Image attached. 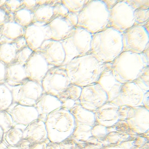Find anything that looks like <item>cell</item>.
Returning <instances> with one entry per match:
<instances>
[{
  "label": "cell",
  "instance_id": "cell-1",
  "mask_svg": "<svg viewBox=\"0 0 149 149\" xmlns=\"http://www.w3.org/2000/svg\"><path fill=\"white\" fill-rule=\"evenodd\" d=\"M107 64L89 53L73 59L64 66L71 84L83 87L97 82Z\"/></svg>",
  "mask_w": 149,
  "mask_h": 149
},
{
  "label": "cell",
  "instance_id": "cell-2",
  "mask_svg": "<svg viewBox=\"0 0 149 149\" xmlns=\"http://www.w3.org/2000/svg\"><path fill=\"white\" fill-rule=\"evenodd\" d=\"M149 66V48L141 53L123 51L111 63L114 77L122 84L136 81Z\"/></svg>",
  "mask_w": 149,
  "mask_h": 149
},
{
  "label": "cell",
  "instance_id": "cell-3",
  "mask_svg": "<svg viewBox=\"0 0 149 149\" xmlns=\"http://www.w3.org/2000/svg\"><path fill=\"white\" fill-rule=\"evenodd\" d=\"M123 51L122 33L111 27L92 34L90 53L104 64L111 63Z\"/></svg>",
  "mask_w": 149,
  "mask_h": 149
},
{
  "label": "cell",
  "instance_id": "cell-4",
  "mask_svg": "<svg viewBox=\"0 0 149 149\" xmlns=\"http://www.w3.org/2000/svg\"><path fill=\"white\" fill-rule=\"evenodd\" d=\"M109 11L103 1H89L78 15L77 27L92 34L108 27Z\"/></svg>",
  "mask_w": 149,
  "mask_h": 149
},
{
  "label": "cell",
  "instance_id": "cell-5",
  "mask_svg": "<svg viewBox=\"0 0 149 149\" xmlns=\"http://www.w3.org/2000/svg\"><path fill=\"white\" fill-rule=\"evenodd\" d=\"M92 34L81 27H75L68 38L61 41L65 51L64 66L72 60L90 52Z\"/></svg>",
  "mask_w": 149,
  "mask_h": 149
},
{
  "label": "cell",
  "instance_id": "cell-6",
  "mask_svg": "<svg viewBox=\"0 0 149 149\" xmlns=\"http://www.w3.org/2000/svg\"><path fill=\"white\" fill-rule=\"evenodd\" d=\"M70 84L65 66L51 67L41 82L43 93L57 97Z\"/></svg>",
  "mask_w": 149,
  "mask_h": 149
},
{
  "label": "cell",
  "instance_id": "cell-7",
  "mask_svg": "<svg viewBox=\"0 0 149 149\" xmlns=\"http://www.w3.org/2000/svg\"><path fill=\"white\" fill-rule=\"evenodd\" d=\"M123 51L143 53L149 48V31L144 25H134L122 33Z\"/></svg>",
  "mask_w": 149,
  "mask_h": 149
},
{
  "label": "cell",
  "instance_id": "cell-8",
  "mask_svg": "<svg viewBox=\"0 0 149 149\" xmlns=\"http://www.w3.org/2000/svg\"><path fill=\"white\" fill-rule=\"evenodd\" d=\"M134 11L126 1H118L110 10L108 27L123 33L135 25Z\"/></svg>",
  "mask_w": 149,
  "mask_h": 149
},
{
  "label": "cell",
  "instance_id": "cell-9",
  "mask_svg": "<svg viewBox=\"0 0 149 149\" xmlns=\"http://www.w3.org/2000/svg\"><path fill=\"white\" fill-rule=\"evenodd\" d=\"M11 90L13 103L28 106H35L43 93L41 84L29 79Z\"/></svg>",
  "mask_w": 149,
  "mask_h": 149
},
{
  "label": "cell",
  "instance_id": "cell-10",
  "mask_svg": "<svg viewBox=\"0 0 149 149\" xmlns=\"http://www.w3.org/2000/svg\"><path fill=\"white\" fill-rule=\"evenodd\" d=\"M149 86L139 81L123 84L118 96L111 102L116 105L136 106L143 103L145 93Z\"/></svg>",
  "mask_w": 149,
  "mask_h": 149
},
{
  "label": "cell",
  "instance_id": "cell-11",
  "mask_svg": "<svg viewBox=\"0 0 149 149\" xmlns=\"http://www.w3.org/2000/svg\"><path fill=\"white\" fill-rule=\"evenodd\" d=\"M82 107L89 110H96L108 102L107 93L99 84L96 83L82 87L79 98Z\"/></svg>",
  "mask_w": 149,
  "mask_h": 149
},
{
  "label": "cell",
  "instance_id": "cell-12",
  "mask_svg": "<svg viewBox=\"0 0 149 149\" xmlns=\"http://www.w3.org/2000/svg\"><path fill=\"white\" fill-rule=\"evenodd\" d=\"M67 109L61 107L48 115L45 119L47 135L51 136L67 129L68 126L76 125L74 117Z\"/></svg>",
  "mask_w": 149,
  "mask_h": 149
},
{
  "label": "cell",
  "instance_id": "cell-13",
  "mask_svg": "<svg viewBox=\"0 0 149 149\" xmlns=\"http://www.w3.org/2000/svg\"><path fill=\"white\" fill-rule=\"evenodd\" d=\"M47 24L36 22L25 28L24 37L27 46L33 51H38L44 41L51 39Z\"/></svg>",
  "mask_w": 149,
  "mask_h": 149
},
{
  "label": "cell",
  "instance_id": "cell-14",
  "mask_svg": "<svg viewBox=\"0 0 149 149\" xmlns=\"http://www.w3.org/2000/svg\"><path fill=\"white\" fill-rule=\"evenodd\" d=\"M29 79L41 84V82L49 69L53 67L49 65L44 57L38 51L34 52L25 65Z\"/></svg>",
  "mask_w": 149,
  "mask_h": 149
},
{
  "label": "cell",
  "instance_id": "cell-15",
  "mask_svg": "<svg viewBox=\"0 0 149 149\" xmlns=\"http://www.w3.org/2000/svg\"><path fill=\"white\" fill-rule=\"evenodd\" d=\"M36 51L41 53L52 67L62 66L65 60L66 54L61 41L52 39L46 40Z\"/></svg>",
  "mask_w": 149,
  "mask_h": 149
},
{
  "label": "cell",
  "instance_id": "cell-16",
  "mask_svg": "<svg viewBox=\"0 0 149 149\" xmlns=\"http://www.w3.org/2000/svg\"><path fill=\"white\" fill-rule=\"evenodd\" d=\"M6 111L11 115L15 125L26 127L39 119V114L34 106H28L13 103Z\"/></svg>",
  "mask_w": 149,
  "mask_h": 149
},
{
  "label": "cell",
  "instance_id": "cell-17",
  "mask_svg": "<svg viewBox=\"0 0 149 149\" xmlns=\"http://www.w3.org/2000/svg\"><path fill=\"white\" fill-rule=\"evenodd\" d=\"M97 83L104 90L108 97V102H112L119 94L123 84L114 77L111 69V63H108Z\"/></svg>",
  "mask_w": 149,
  "mask_h": 149
},
{
  "label": "cell",
  "instance_id": "cell-18",
  "mask_svg": "<svg viewBox=\"0 0 149 149\" xmlns=\"http://www.w3.org/2000/svg\"><path fill=\"white\" fill-rule=\"evenodd\" d=\"M51 39L61 41L68 38L75 28L68 18L59 16L52 19L47 24Z\"/></svg>",
  "mask_w": 149,
  "mask_h": 149
},
{
  "label": "cell",
  "instance_id": "cell-19",
  "mask_svg": "<svg viewBox=\"0 0 149 149\" xmlns=\"http://www.w3.org/2000/svg\"><path fill=\"white\" fill-rule=\"evenodd\" d=\"M62 103L57 96L43 93L34 107L39 114V119L45 121L48 115L62 107Z\"/></svg>",
  "mask_w": 149,
  "mask_h": 149
},
{
  "label": "cell",
  "instance_id": "cell-20",
  "mask_svg": "<svg viewBox=\"0 0 149 149\" xmlns=\"http://www.w3.org/2000/svg\"><path fill=\"white\" fill-rule=\"evenodd\" d=\"M28 79L25 65L13 62L6 66V83L11 87L19 86Z\"/></svg>",
  "mask_w": 149,
  "mask_h": 149
},
{
  "label": "cell",
  "instance_id": "cell-21",
  "mask_svg": "<svg viewBox=\"0 0 149 149\" xmlns=\"http://www.w3.org/2000/svg\"><path fill=\"white\" fill-rule=\"evenodd\" d=\"M47 136L45 122L40 119L33 121L23 131V138L27 139L32 144L43 140Z\"/></svg>",
  "mask_w": 149,
  "mask_h": 149
},
{
  "label": "cell",
  "instance_id": "cell-22",
  "mask_svg": "<svg viewBox=\"0 0 149 149\" xmlns=\"http://www.w3.org/2000/svg\"><path fill=\"white\" fill-rule=\"evenodd\" d=\"M25 28L15 22L8 21L1 26L0 44L11 43L24 36Z\"/></svg>",
  "mask_w": 149,
  "mask_h": 149
},
{
  "label": "cell",
  "instance_id": "cell-23",
  "mask_svg": "<svg viewBox=\"0 0 149 149\" xmlns=\"http://www.w3.org/2000/svg\"><path fill=\"white\" fill-rule=\"evenodd\" d=\"M56 3L43 4L33 10L34 18L33 23L40 22L48 23L54 17L53 6Z\"/></svg>",
  "mask_w": 149,
  "mask_h": 149
},
{
  "label": "cell",
  "instance_id": "cell-24",
  "mask_svg": "<svg viewBox=\"0 0 149 149\" xmlns=\"http://www.w3.org/2000/svg\"><path fill=\"white\" fill-rule=\"evenodd\" d=\"M18 51H19L13 42L1 44L0 60L6 65L13 63Z\"/></svg>",
  "mask_w": 149,
  "mask_h": 149
},
{
  "label": "cell",
  "instance_id": "cell-25",
  "mask_svg": "<svg viewBox=\"0 0 149 149\" xmlns=\"http://www.w3.org/2000/svg\"><path fill=\"white\" fill-rule=\"evenodd\" d=\"M33 10L26 8L20 9L14 14V22L25 29L33 23Z\"/></svg>",
  "mask_w": 149,
  "mask_h": 149
},
{
  "label": "cell",
  "instance_id": "cell-26",
  "mask_svg": "<svg viewBox=\"0 0 149 149\" xmlns=\"http://www.w3.org/2000/svg\"><path fill=\"white\" fill-rule=\"evenodd\" d=\"M13 103L11 89L6 84L0 85V111L6 110Z\"/></svg>",
  "mask_w": 149,
  "mask_h": 149
},
{
  "label": "cell",
  "instance_id": "cell-27",
  "mask_svg": "<svg viewBox=\"0 0 149 149\" xmlns=\"http://www.w3.org/2000/svg\"><path fill=\"white\" fill-rule=\"evenodd\" d=\"M82 87L70 84L61 94L58 96L62 103L67 100L78 101L81 92Z\"/></svg>",
  "mask_w": 149,
  "mask_h": 149
},
{
  "label": "cell",
  "instance_id": "cell-28",
  "mask_svg": "<svg viewBox=\"0 0 149 149\" xmlns=\"http://www.w3.org/2000/svg\"><path fill=\"white\" fill-rule=\"evenodd\" d=\"M4 134H6L7 141L10 145H16L23 138V131L15 127L11 128Z\"/></svg>",
  "mask_w": 149,
  "mask_h": 149
},
{
  "label": "cell",
  "instance_id": "cell-29",
  "mask_svg": "<svg viewBox=\"0 0 149 149\" xmlns=\"http://www.w3.org/2000/svg\"><path fill=\"white\" fill-rule=\"evenodd\" d=\"M135 25H144L149 22V8H140L135 10L133 12Z\"/></svg>",
  "mask_w": 149,
  "mask_h": 149
},
{
  "label": "cell",
  "instance_id": "cell-30",
  "mask_svg": "<svg viewBox=\"0 0 149 149\" xmlns=\"http://www.w3.org/2000/svg\"><path fill=\"white\" fill-rule=\"evenodd\" d=\"M89 1H61L69 12L78 15Z\"/></svg>",
  "mask_w": 149,
  "mask_h": 149
},
{
  "label": "cell",
  "instance_id": "cell-31",
  "mask_svg": "<svg viewBox=\"0 0 149 149\" xmlns=\"http://www.w3.org/2000/svg\"><path fill=\"white\" fill-rule=\"evenodd\" d=\"M11 115L6 111H0V127L4 133L15 126Z\"/></svg>",
  "mask_w": 149,
  "mask_h": 149
},
{
  "label": "cell",
  "instance_id": "cell-32",
  "mask_svg": "<svg viewBox=\"0 0 149 149\" xmlns=\"http://www.w3.org/2000/svg\"><path fill=\"white\" fill-rule=\"evenodd\" d=\"M34 52L28 46L22 48L17 53L14 62H17L25 65Z\"/></svg>",
  "mask_w": 149,
  "mask_h": 149
},
{
  "label": "cell",
  "instance_id": "cell-33",
  "mask_svg": "<svg viewBox=\"0 0 149 149\" xmlns=\"http://www.w3.org/2000/svg\"><path fill=\"white\" fill-rule=\"evenodd\" d=\"M54 17L53 19L59 16L66 17L69 13V11L65 5L62 3L61 1H58L53 6Z\"/></svg>",
  "mask_w": 149,
  "mask_h": 149
},
{
  "label": "cell",
  "instance_id": "cell-34",
  "mask_svg": "<svg viewBox=\"0 0 149 149\" xmlns=\"http://www.w3.org/2000/svg\"><path fill=\"white\" fill-rule=\"evenodd\" d=\"M5 5L8 10L15 13L20 9V7L22 5V1H6Z\"/></svg>",
  "mask_w": 149,
  "mask_h": 149
},
{
  "label": "cell",
  "instance_id": "cell-35",
  "mask_svg": "<svg viewBox=\"0 0 149 149\" xmlns=\"http://www.w3.org/2000/svg\"><path fill=\"white\" fill-rule=\"evenodd\" d=\"M134 9L143 8H149V1H126Z\"/></svg>",
  "mask_w": 149,
  "mask_h": 149
},
{
  "label": "cell",
  "instance_id": "cell-36",
  "mask_svg": "<svg viewBox=\"0 0 149 149\" xmlns=\"http://www.w3.org/2000/svg\"><path fill=\"white\" fill-rule=\"evenodd\" d=\"M6 65L0 60V85L6 83Z\"/></svg>",
  "mask_w": 149,
  "mask_h": 149
},
{
  "label": "cell",
  "instance_id": "cell-37",
  "mask_svg": "<svg viewBox=\"0 0 149 149\" xmlns=\"http://www.w3.org/2000/svg\"><path fill=\"white\" fill-rule=\"evenodd\" d=\"M13 42L15 44L19 51L22 49V48L27 46L26 41L24 36L19 38L16 40H15Z\"/></svg>",
  "mask_w": 149,
  "mask_h": 149
},
{
  "label": "cell",
  "instance_id": "cell-38",
  "mask_svg": "<svg viewBox=\"0 0 149 149\" xmlns=\"http://www.w3.org/2000/svg\"><path fill=\"white\" fill-rule=\"evenodd\" d=\"M9 16L4 9L0 8V26L8 22Z\"/></svg>",
  "mask_w": 149,
  "mask_h": 149
},
{
  "label": "cell",
  "instance_id": "cell-39",
  "mask_svg": "<svg viewBox=\"0 0 149 149\" xmlns=\"http://www.w3.org/2000/svg\"><path fill=\"white\" fill-rule=\"evenodd\" d=\"M22 5L26 8L31 9L37 5V1H22Z\"/></svg>",
  "mask_w": 149,
  "mask_h": 149
},
{
  "label": "cell",
  "instance_id": "cell-40",
  "mask_svg": "<svg viewBox=\"0 0 149 149\" xmlns=\"http://www.w3.org/2000/svg\"><path fill=\"white\" fill-rule=\"evenodd\" d=\"M107 6L109 10H110L112 7L117 3L118 1H103Z\"/></svg>",
  "mask_w": 149,
  "mask_h": 149
},
{
  "label": "cell",
  "instance_id": "cell-41",
  "mask_svg": "<svg viewBox=\"0 0 149 149\" xmlns=\"http://www.w3.org/2000/svg\"><path fill=\"white\" fill-rule=\"evenodd\" d=\"M0 149H8V148L3 143H1V141H0Z\"/></svg>",
  "mask_w": 149,
  "mask_h": 149
},
{
  "label": "cell",
  "instance_id": "cell-42",
  "mask_svg": "<svg viewBox=\"0 0 149 149\" xmlns=\"http://www.w3.org/2000/svg\"><path fill=\"white\" fill-rule=\"evenodd\" d=\"M3 134H4V132H3L1 128L0 127V141H1V139H2V137L3 136Z\"/></svg>",
  "mask_w": 149,
  "mask_h": 149
},
{
  "label": "cell",
  "instance_id": "cell-43",
  "mask_svg": "<svg viewBox=\"0 0 149 149\" xmlns=\"http://www.w3.org/2000/svg\"><path fill=\"white\" fill-rule=\"evenodd\" d=\"M6 1H0V8H1V6L5 5Z\"/></svg>",
  "mask_w": 149,
  "mask_h": 149
},
{
  "label": "cell",
  "instance_id": "cell-44",
  "mask_svg": "<svg viewBox=\"0 0 149 149\" xmlns=\"http://www.w3.org/2000/svg\"><path fill=\"white\" fill-rule=\"evenodd\" d=\"M0 36H1V26H0Z\"/></svg>",
  "mask_w": 149,
  "mask_h": 149
},
{
  "label": "cell",
  "instance_id": "cell-45",
  "mask_svg": "<svg viewBox=\"0 0 149 149\" xmlns=\"http://www.w3.org/2000/svg\"><path fill=\"white\" fill-rule=\"evenodd\" d=\"M0 45H1V44H0Z\"/></svg>",
  "mask_w": 149,
  "mask_h": 149
}]
</instances>
